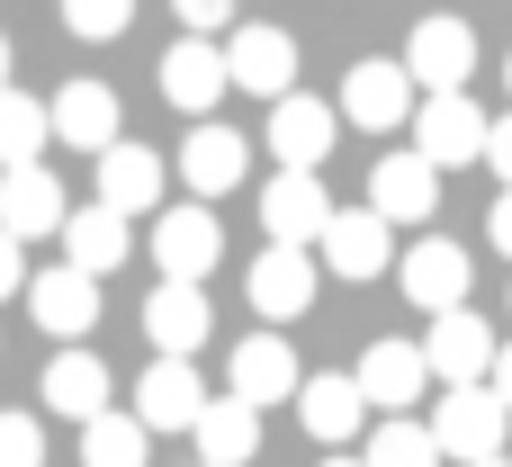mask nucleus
Listing matches in <instances>:
<instances>
[{
  "mask_svg": "<svg viewBox=\"0 0 512 467\" xmlns=\"http://www.w3.org/2000/svg\"><path fill=\"white\" fill-rule=\"evenodd\" d=\"M432 432H441V450L450 459H504V432H512V405L495 396V378H477V387H441V405H432Z\"/></svg>",
  "mask_w": 512,
  "mask_h": 467,
  "instance_id": "1",
  "label": "nucleus"
},
{
  "mask_svg": "<svg viewBox=\"0 0 512 467\" xmlns=\"http://www.w3.org/2000/svg\"><path fill=\"white\" fill-rule=\"evenodd\" d=\"M486 144H495V117H486L468 90H432V99L414 108V153H432L441 171L486 162Z\"/></svg>",
  "mask_w": 512,
  "mask_h": 467,
  "instance_id": "2",
  "label": "nucleus"
},
{
  "mask_svg": "<svg viewBox=\"0 0 512 467\" xmlns=\"http://www.w3.org/2000/svg\"><path fill=\"white\" fill-rule=\"evenodd\" d=\"M414 72H405V54L387 63V54H369V63H351V81H342V117L360 126V135H396V126H414Z\"/></svg>",
  "mask_w": 512,
  "mask_h": 467,
  "instance_id": "3",
  "label": "nucleus"
},
{
  "mask_svg": "<svg viewBox=\"0 0 512 467\" xmlns=\"http://www.w3.org/2000/svg\"><path fill=\"white\" fill-rule=\"evenodd\" d=\"M315 270H324L315 243H270V252L252 261V279H243L252 315H261V324H297V315L315 306Z\"/></svg>",
  "mask_w": 512,
  "mask_h": 467,
  "instance_id": "4",
  "label": "nucleus"
},
{
  "mask_svg": "<svg viewBox=\"0 0 512 467\" xmlns=\"http://www.w3.org/2000/svg\"><path fill=\"white\" fill-rule=\"evenodd\" d=\"M225 90H234V63H225L216 36H180V45L162 54V99H171L180 117H216Z\"/></svg>",
  "mask_w": 512,
  "mask_h": 467,
  "instance_id": "5",
  "label": "nucleus"
},
{
  "mask_svg": "<svg viewBox=\"0 0 512 467\" xmlns=\"http://www.w3.org/2000/svg\"><path fill=\"white\" fill-rule=\"evenodd\" d=\"M333 126H342V99H270V153H279V171H324V153H333Z\"/></svg>",
  "mask_w": 512,
  "mask_h": 467,
  "instance_id": "6",
  "label": "nucleus"
},
{
  "mask_svg": "<svg viewBox=\"0 0 512 467\" xmlns=\"http://www.w3.org/2000/svg\"><path fill=\"white\" fill-rule=\"evenodd\" d=\"M324 225H333L324 171H270L261 180V234L270 243H324Z\"/></svg>",
  "mask_w": 512,
  "mask_h": 467,
  "instance_id": "7",
  "label": "nucleus"
},
{
  "mask_svg": "<svg viewBox=\"0 0 512 467\" xmlns=\"http://www.w3.org/2000/svg\"><path fill=\"white\" fill-rule=\"evenodd\" d=\"M324 270H342V279H378V270H396L405 252H396V225L378 216V207H333V225H324Z\"/></svg>",
  "mask_w": 512,
  "mask_h": 467,
  "instance_id": "8",
  "label": "nucleus"
},
{
  "mask_svg": "<svg viewBox=\"0 0 512 467\" xmlns=\"http://www.w3.org/2000/svg\"><path fill=\"white\" fill-rule=\"evenodd\" d=\"M27 315H36L54 342H81V333L99 324V270H81V261L36 270V279H27Z\"/></svg>",
  "mask_w": 512,
  "mask_h": 467,
  "instance_id": "9",
  "label": "nucleus"
},
{
  "mask_svg": "<svg viewBox=\"0 0 512 467\" xmlns=\"http://www.w3.org/2000/svg\"><path fill=\"white\" fill-rule=\"evenodd\" d=\"M144 333H153V351H171V360H198V351H207V333H216L207 279H162V288L144 297Z\"/></svg>",
  "mask_w": 512,
  "mask_h": 467,
  "instance_id": "10",
  "label": "nucleus"
},
{
  "mask_svg": "<svg viewBox=\"0 0 512 467\" xmlns=\"http://www.w3.org/2000/svg\"><path fill=\"white\" fill-rule=\"evenodd\" d=\"M423 351H432V378H441V387H477V378H495V351H504V342H495L486 315L450 306V315H432Z\"/></svg>",
  "mask_w": 512,
  "mask_h": 467,
  "instance_id": "11",
  "label": "nucleus"
},
{
  "mask_svg": "<svg viewBox=\"0 0 512 467\" xmlns=\"http://www.w3.org/2000/svg\"><path fill=\"white\" fill-rule=\"evenodd\" d=\"M405 72H414L423 90H468V72H477V27H468V18H414Z\"/></svg>",
  "mask_w": 512,
  "mask_h": 467,
  "instance_id": "12",
  "label": "nucleus"
},
{
  "mask_svg": "<svg viewBox=\"0 0 512 467\" xmlns=\"http://www.w3.org/2000/svg\"><path fill=\"white\" fill-rule=\"evenodd\" d=\"M243 171H252V135H234L225 117H198V126L180 135V180H189L198 198L243 189Z\"/></svg>",
  "mask_w": 512,
  "mask_h": 467,
  "instance_id": "13",
  "label": "nucleus"
},
{
  "mask_svg": "<svg viewBox=\"0 0 512 467\" xmlns=\"http://www.w3.org/2000/svg\"><path fill=\"white\" fill-rule=\"evenodd\" d=\"M369 207H378L387 225H423V216H441V162H432V153H378V171H369Z\"/></svg>",
  "mask_w": 512,
  "mask_h": 467,
  "instance_id": "14",
  "label": "nucleus"
},
{
  "mask_svg": "<svg viewBox=\"0 0 512 467\" xmlns=\"http://www.w3.org/2000/svg\"><path fill=\"white\" fill-rule=\"evenodd\" d=\"M225 63H234V90L288 99V81H297V36H288V27H261V18H243V27L225 36Z\"/></svg>",
  "mask_w": 512,
  "mask_h": 467,
  "instance_id": "15",
  "label": "nucleus"
},
{
  "mask_svg": "<svg viewBox=\"0 0 512 467\" xmlns=\"http://www.w3.org/2000/svg\"><path fill=\"white\" fill-rule=\"evenodd\" d=\"M396 279H405V297H414L423 315L468 306V252H459L450 234H414V252L396 261Z\"/></svg>",
  "mask_w": 512,
  "mask_h": 467,
  "instance_id": "16",
  "label": "nucleus"
},
{
  "mask_svg": "<svg viewBox=\"0 0 512 467\" xmlns=\"http://www.w3.org/2000/svg\"><path fill=\"white\" fill-rule=\"evenodd\" d=\"M54 144H63V153H90V162H99L108 144H126V135H117V90H108V81H63V90H54Z\"/></svg>",
  "mask_w": 512,
  "mask_h": 467,
  "instance_id": "17",
  "label": "nucleus"
},
{
  "mask_svg": "<svg viewBox=\"0 0 512 467\" xmlns=\"http://www.w3.org/2000/svg\"><path fill=\"white\" fill-rule=\"evenodd\" d=\"M135 414H144L153 432H198V414H207V387H198V369L162 351V360L135 378Z\"/></svg>",
  "mask_w": 512,
  "mask_h": 467,
  "instance_id": "18",
  "label": "nucleus"
},
{
  "mask_svg": "<svg viewBox=\"0 0 512 467\" xmlns=\"http://www.w3.org/2000/svg\"><path fill=\"white\" fill-rule=\"evenodd\" d=\"M216 252H225V234H216L207 198H198V207H171V216L153 225V261H162V279H207Z\"/></svg>",
  "mask_w": 512,
  "mask_h": 467,
  "instance_id": "19",
  "label": "nucleus"
},
{
  "mask_svg": "<svg viewBox=\"0 0 512 467\" xmlns=\"http://www.w3.org/2000/svg\"><path fill=\"white\" fill-rule=\"evenodd\" d=\"M351 378L369 387V405H378V414H405V405L423 396V378H432V351H423V342H369Z\"/></svg>",
  "mask_w": 512,
  "mask_h": 467,
  "instance_id": "20",
  "label": "nucleus"
},
{
  "mask_svg": "<svg viewBox=\"0 0 512 467\" xmlns=\"http://www.w3.org/2000/svg\"><path fill=\"white\" fill-rule=\"evenodd\" d=\"M63 423H99L108 414V360H90L81 342H63L54 360H45V387H36Z\"/></svg>",
  "mask_w": 512,
  "mask_h": 467,
  "instance_id": "21",
  "label": "nucleus"
},
{
  "mask_svg": "<svg viewBox=\"0 0 512 467\" xmlns=\"http://www.w3.org/2000/svg\"><path fill=\"white\" fill-rule=\"evenodd\" d=\"M297 423H306L324 450H342V441L369 423V387H360L351 369H333V378H306V387H297Z\"/></svg>",
  "mask_w": 512,
  "mask_h": 467,
  "instance_id": "22",
  "label": "nucleus"
},
{
  "mask_svg": "<svg viewBox=\"0 0 512 467\" xmlns=\"http://www.w3.org/2000/svg\"><path fill=\"white\" fill-rule=\"evenodd\" d=\"M234 396L243 405H279V396H297L306 387V369H297V351L279 342V333H252V342H234Z\"/></svg>",
  "mask_w": 512,
  "mask_h": 467,
  "instance_id": "23",
  "label": "nucleus"
},
{
  "mask_svg": "<svg viewBox=\"0 0 512 467\" xmlns=\"http://www.w3.org/2000/svg\"><path fill=\"white\" fill-rule=\"evenodd\" d=\"M63 180L45 171V162H18V171H0V225L9 234H63Z\"/></svg>",
  "mask_w": 512,
  "mask_h": 467,
  "instance_id": "24",
  "label": "nucleus"
},
{
  "mask_svg": "<svg viewBox=\"0 0 512 467\" xmlns=\"http://www.w3.org/2000/svg\"><path fill=\"white\" fill-rule=\"evenodd\" d=\"M126 252H135V225H126V207L90 198V207H72V216H63V261H81V270H117Z\"/></svg>",
  "mask_w": 512,
  "mask_h": 467,
  "instance_id": "25",
  "label": "nucleus"
},
{
  "mask_svg": "<svg viewBox=\"0 0 512 467\" xmlns=\"http://www.w3.org/2000/svg\"><path fill=\"white\" fill-rule=\"evenodd\" d=\"M189 441H198V467H243L252 450H261V405H243V396L225 387V396L198 414V432H189Z\"/></svg>",
  "mask_w": 512,
  "mask_h": 467,
  "instance_id": "26",
  "label": "nucleus"
},
{
  "mask_svg": "<svg viewBox=\"0 0 512 467\" xmlns=\"http://www.w3.org/2000/svg\"><path fill=\"white\" fill-rule=\"evenodd\" d=\"M162 180H171V171H162V153H144V144H108V153H99V198L126 207V216H153V207H162Z\"/></svg>",
  "mask_w": 512,
  "mask_h": 467,
  "instance_id": "27",
  "label": "nucleus"
},
{
  "mask_svg": "<svg viewBox=\"0 0 512 467\" xmlns=\"http://www.w3.org/2000/svg\"><path fill=\"white\" fill-rule=\"evenodd\" d=\"M54 144V99H27V90H0V171L36 162Z\"/></svg>",
  "mask_w": 512,
  "mask_h": 467,
  "instance_id": "28",
  "label": "nucleus"
},
{
  "mask_svg": "<svg viewBox=\"0 0 512 467\" xmlns=\"http://www.w3.org/2000/svg\"><path fill=\"white\" fill-rule=\"evenodd\" d=\"M153 459V423L144 414H99L81 432V467H144Z\"/></svg>",
  "mask_w": 512,
  "mask_h": 467,
  "instance_id": "29",
  "label": "nucleus"
},
{
  "mask_svg": "<svg viewBox=\"0 0 512 467\" xmlns=\"http://www.w3.org/2000/svg\"><path fill=\"white\" fill-rule=\"evenodd\" d=\"M441 432L432 423H414V414H387L378 432H369V467H441Z\"/></svg>",
  "mask_w": 512,
  "mask_h": 467,
  "instance_id": "30",
  "label": "nucleus"
},
{
  "mask_svg": "<svg viewBox=\"0 0 512 467\" xmlns=\"http://www.w3.org/2000/svg\"><path fill=\"white\" fill-rule=\"evenodd\" d=\"M126 18H135V0H63V27H72V36H90V45L126 36Z\"/></svg>",
  "mask_w": 512,
  "mask_h": 467,
  "instance_id": "31",
  "label": "nucleus"
},
{
  "mask_svg": "<svg viewBox=\"0 0 512 467\" xmlns=\"http://www.w3.org/2000/svg\"><path fill=\"white\" fill-rule=\"evenodd\" d=\"M0 467H45V432H36V414H0Z\"/></svg>",
  "mask_w": 512,
  "mask_h": 467,
  "instance_id": "32",
  "label": "nucleus"
},
{
  "mask_svg": "<svg viewBox=\"0 0 512 467\" xmlns=\"http://www.w3.org/2000/svg\"><path fill=\"white\" fill-rule=\"evenodd\" d=\"M171 9H180V27H189V36H216V27L234 18V0H171Z\"/></svg>",
  "mask_w": 512,
  "mask_h": 467,
  "instance_id": "33",
  "label": "nucleus"
},
{
  "mask_svg": "<svg viewBox=\"0 0 512 467\" xmlns=\"http://www.w3.org/2000/svg\"><path fill=\"white\" fill-rule=\"evenodd\" d=\"M9 288H27V234L0 225V297H9Z\"/></svg>",
  "mask_w": 512,
  "mask_h": 467,
  "instance_id": "34",
  "label": "nucleus"
},
{
  "mask_svg": "<svg viewBox=\"0 0 512 467\" xmlns=\"http://www.w3.org/2000/svg\"><path fill=\"white\" fill-rule=\"evenodd\" d=\"M486 162H495V180L512 189V117H495V144H486Z\"/></svg>",
  "mask_w": 512,
  "mask_h": 467,
  "instance_id": "35",
  "label": "nucleus"
},
{
  "mask_svg": "<svg viewBox=\"0 0 512 467\" xmlns=\"http://www.w3.org/2000/svg\"><path fill=\"white\" fill-rule=\"evenodd\" d=\"M486 234H495V252H504V261H512V189H504V198H495V216H486Z\"/></svg>",
  "mask_w": 512,
  "mask_h": 467,
  "instance_id": "36",
  "label": "nucleus"
},
{
  "mask_svg": "<svg viewBox=\"0 0 512 467\" xmlns=\"http://www.w3.org/2000/svg\"><path fill=\"white\" fill-rule=\"evenodd\" d=\"M495 396H504V405H512V342H504V351H495Z\"/></svg>",
  "mask_w": 512,
  "mask_h": 467,
  "instance_id": "37",
  "label": "nucleus"
},
{
  "mask_svg": "<svg viewBox=\"0 0 512 467\" xmlns=\"http://www.w3.org/2000/svg\"><path fill=\"white\" fill-rule=\"evenodd\" d=\"M0 90H9V36H0Z\"/></svg>",
  "mask_w": 512,
  "mask_h": 467,
  "instance_id": "38",
  "label": "nucleus"
},
{
  "mask_svg": "<svg viewBox=\"0 0 512 467\" xmlns=\"http://www.w3.org/2000/svg\"><path fill=\"white\" fill-rule=\"evenodd\" d=\"M324 467H369V459H342V450H333V459H324Z\"/></svg>",
  "mask_w": 512,
  "mask_h": 467,
  "instance_id": "39",
  "label": "nucleus"
},
{
  "mask_svg": "<svg viewBox=\"0 0 512 467\" xmlns=\"http://www.w3.org/2000/svg\"><path fill=\"white\" fill-rule=\"evenodd\" d=\"M477 467H512V459H477Z\"/></svg>",
  "mask_w": 512,
  "mask_h": 467,
  "instance_id": "40",
  "label": "nucleus"
},
{
  "mask_svg": "<svg viewBox=\"0 0 512 467\" xmlns=\"http://www.w3.org/2000/svg\"><path fill=\"white\" fill-rule=\"evenodd\" d=\"M504 81H512V54H504Z\"/></svg>",
  "mask_w": 512,
  "mask_h": 467,
  "instance_id": "41",
  "label": "nucleus"
}]
</instances>
